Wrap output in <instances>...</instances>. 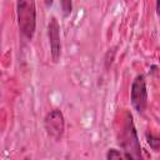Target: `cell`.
<instances>
[{
  "instance_id": "4",
  "label": "cell",
  "mask_w": 160,
  "mask_h": 160,
  "mask_svg": "<svg viewBox=\"0 0 160 160\" xmlns=\"http://www.w3.org/2000/svg\"><path fill=\"white\" fill-rule=\"evenodd\" d=\"M131 104L138 112H144L148 104V91L144 75H138L131 85Z\"/></svg>"
},
{
  "instance_id": "1",
  "label": "cell",
  "mask_w": 160,
  "mask_h": 160,
  "mask_svg": "<svg viewBox=\"0 0 160 160\" xmlns=\"http://www.w3.org/2000/svg\"><path fill=\"white\" fill-rule=\"evenodd\" d=\"M120 145L125 151L126 159H140L141 151H140V142L136 135V130L132 122V116L128 111L124 116L122 122V130L120 135Z\"/></svg>"
},
{
  "instance_id": "3",
  "label": "cell",
  "mask_w": 160,
  "mask_h": 160,
  "mask_svg": "<svg viewBox=\"0 0 160 160\" xmlns=\"http://www.w3.org/2000/svg\"><path fill=\"white\" fill-rule=\"evenodd\" d=\"M44 125H45V130L48 135L51 139H54L55 141L60 140L65 130V121H64L62 112L58 109L50 110L45 116Z\"/></svg>"
},
{
  "instance_id": "8",
  "label": "cell",
  "mask_w": 160,
  "mask_h": 160,
  "mask_svg": "<svg viewBox=\"0 0 160 160\" xmlns=\"http://www.w3.org/2000/svg\"><path fill=\"white\" fill-rule=\"evenodd\" d=\"M146 139H148V142H149V145L155 150V151H158L159 150V144H160V140L156 138V136H154V135H146Z\"/></svg>"
},
{
  "instance_id": "5",
  "label": "cell",
  "mask_w": 160,
  "mask_h": 160,
  "mask_svg": "<svg viewBox=\"0 0 160 160\" xmlns=\"http://www.w3.org/2000/svg\"><path fill=\"white\" fill-rule=\"evenodd\" d=\"M48 36H49V42H50V50H51V58L54 62H58L60 59V26L56 20V18H51L48 25Z\"/></svg>"
},
{
  "instance_id": "2",
  "label": "cell",
  "mask_w": 160,
  "mask_h": 160,
  "mask_svg": "<svg viewBox=\"0 0 160 160\" xmlns=\"http://www.w3.org/2000/svg\"><path fill=\"white\" fill-rule=\"evenodd\" d=\"M16 15L21 34L26 39H31L36 26L35 0H16Z\"/></svg>"
},
{
  "instance_id": "7",
  "label": "cell",
  "mask_w": 160,
  "mask_h": 160,
  "mask_svg": "<svg viewBox=\"0 0 160 160\" xmlns=\"http://www.w3.org/2000/svg\"><path fill=\"white\" fill-rule=\"evenodd\" d=\"M106 159H110V160L111 159H126V156H125V154L118 151L116 149H109V151L106 154Z\"/></svg>"
},
{
  "instance_id": "9",
  "label": "cell",
  "mask_w": 160,
  "mask_h": 160,
  "mask_svg": "<svg viewBox=\"0 0 160 160\" xmlns=\"http://www.w3.org/2000/svg\"><path fill=\"white\" fill-rule=\"evenodd\" d=\"M45 4H46V6H50L52 4V0H45Z\"/></svg>"
},
{
  "instance_id": "6",
  "label": "cell",
  "mask_w": 160,
  "mask_h": 160,
  "mask_svg": "<svg viewBox=\"0 0 160 160\" xmlns=\"http://www.w3.org/2000/svg\"><path fill=\"white\" fill-rule=\"evenodd\" d=\"M60 5H61L64 16H69L71 14V10H72V2H71V0H60Z\"/></svg>"
}]
</instances>
